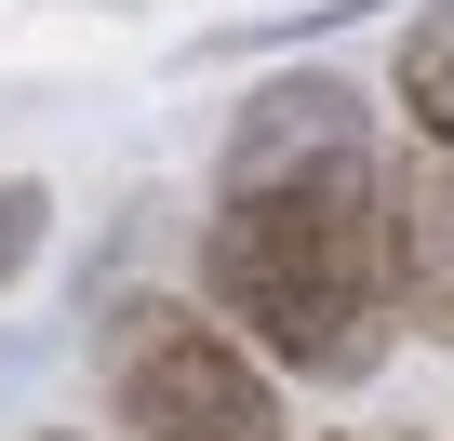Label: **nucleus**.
Instances as JSON below:
<instances>
[{"mask_svg":"<svg viewBox=\"0 0 454 441\" xmlns=\"http://www.w3.org/2000/svg\"><path fill=\"white\" fill-rule=\"evenodd\" d=\"M387 295L427 348H454V147L387 161Z\"/></svg>","mask_w":454,"mask_h":441,"instance_id":"20e7f679","label":"nucleus"},{"mask_svg":"<svg viewBox=\"0 0 454 441\" xmlns=\"http://www.w3.org/2000/svg\"><path fill=\"white\" fill-rule=\"evenodd\" d=\"M374 134H361V94L348 81H268L241 121H227V147H214V187H294V174H321V161H361Z\"/></svg>","mask_w":454,"mask_h":441,"instance_id":"7ed1b4c3","label":"nucleus"},{"mask_svg":"<svg viewBox=\"0 0 454 441\" xmlns=\"http://www.w3.org/2000/svg\"><path fill=\"white\" fill-rule=\"evenodd\" d=\"M107 414H121V441H281L268 361L174 295H134L107 321Z\"/></svg>","mask_w":454,"mask_h":441,"instance_id":"f03ea898","label":"nucleus"},{"mask_svg":"<svg viewBox=\"0 0 454 441\" xmlns=\"http://www.w3.org/2000/svg\"><path fill=\"white\" fill-rule=\"evenodd\" d=\"M41 441H67V428H41Z\"/></svg>","mask_w":454,"mask_h":441,"instance_id":"0eeeda50","label":"nucleus"},{"mask_svg":"<svg viewBox=\"0 0 454 441\" xmlns=\"http://www.w3.org/2000/svg\"><path fill=\"white\" fill-rule=\"evenodd\" d=\"M41 228H54V187H41V174H0V281H27Z\"/></svg>","mask_w":454,"mask_h":441,"instance_id":"423d86ee","label":"nucleus"},{"mask_svg":"<svg viewBox=\"0 0 454 441\" xmlns=\"http://www.w3.org/2000/svg\"><path fill=\"white\" fill-rule=\"evenodd\" d=\"M401 121H414V147H454V0H427V14L401 28Z\"/></svg>","mask_w":454,"mask_h":441,"instance_id":"39448f33","label":"nucleus"},{"mask_svg":"<svg viewBox=\"0 0 454 441\" xmlns=\"http://www.w3.org/2000/svg\"><path fill=\"white\" fill-rule=\"evenodd\" d=\"M200 308L241 321L268 374L361 388L401 335L387 295V161H321L294 187H214L200 214Z\"/></svg>","mask_w":454,"mask_h":441,"instance_id":"f257e3e1","label":"nucleus"}]
</instances>
